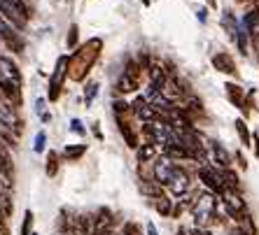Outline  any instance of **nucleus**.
<instances>
[{
    "instance_id": "nucleus-1",
    "label": "nucleus",
    "mask_w": 259,
    "mask_h": 235,
    "mask_svg": "<svg viewBox=\"0 0 259 235\" xmlns=\"http://www.w3.org/2000/svg\"><path fill=\"white\" fill-rule=\"evenodd\" d=\"M0 93L10 105L21 103V73L17 63L7 56H0Z\"/></svg>"
},
{
    "instance_id": "nucleus-2",
    "label": "nucleus",
    "mask_w": 259,
    "mask_h": 235,
    "mask_svg": "<svg viewBox=\"0 0 259 235\" xmlns=\"http://www.w3.org/2000/svg\"><path fill=\"white\" fill-rule=\"evenodd\" d=\"M98 49H101V40H91L84 47L75 51V54L68 58V68H70V77L75 82L84 79V73H89V68L94 66V61L98 58Z\"/></svg>"
},
{
    "instance_id": "nucleus-3",
    "label": "nucleus",
    "mask_w": 259,
    "mask_h": 235,
    "mask_svg": "<svg viewBox=\"0 0 259 235\" xmlns=\"http://www.w3.org/2000/svg\"><path fill=\"white\" fill-rule=\"evenodd\" d=\"M192 214L196 226L201 228H208L217 221V200L210 191H201L194 196L192 200Z\"/></svg>"
},
{
    "instance_id": "nucleus-4",
    "label": "nucleus",
    "mask_w": 259,
    "mask_h": 235,
    "mask_svg": "<svg viewBox=\"0 0 259 235\" xmlns=\"http://www.w3.org/2000/svg\"><path fill=\"white\" fill-rule=\"evenodd\" d=\"M145 135L150 138V142L154 147H161V151L166 149V147L173 145V128L168 126V124H163V121H152V124H145Z\"/></svg>"
},
{
    "instance_id": "nucleus-5",
    "label": "nucleus",
    "mask_w": 259,
    "mask_h": 235,
    "mask_svg": "<svg viewBox=\"0 0 259 235\" xmlns=\"http://www.w3.org/2000/svg\"><path fill=\"white\" fill-rule=\"evenodd\" d=\"M199 180L205 184V189L208 191H217L222 193L224 189V177H222V170H217V165H212V163H203L199 168Z\"/></svg>"
},
{
    "instance_id": "nucleus-6",
    "label": "nucleus",
    "mask_w": 259,
    "mask_h": 235,
    "mask_svg": "<svg viewBox=\"0 0 259 235\" xmlns=\"http://www.w3.org/2000/svg\"><path fill=\"white\" fill-rule=\"evenodd\" d=\"M220 196H222V205H224V210L229 212V217L241 219L243 214H245V200H243L234 189H224Z\"/></svg>"
},
{
    "instance_id": "nucleus-7",
    "label": "nucleus",
    "mask_w": 259,
    "mask_h": 235,
    "mask_svg": "<svg viewBox=\"0 0 259 235\" xmlns=\"http://www.w3.org/2000/svg\"><path fill=\"white\" fill-rule=\"evenodd\" d=\"M68 75V56H61L56 61V68L54 73H52V79H49V100H56L59 98V91H61V84H63V79Z\"/></svg>"
},
{
    "instance_id": "nucleus-8",
    "label": "nucleus",
    "mask_w": 259,
    "mask_h": 235,
    "mask_svg": "<svg viewBox=\"0 0 259 235\" xmlns=\"http://www.w3.org/2000/svg\"><path fill=\"white\" fill-rule=\"evenodd\" d=\"M175 161H170L166 154H161L159 158H154V180H157V184L161 187V184H168L170 177H173L175 172Z\"/></svg>"
},
{
    "instance_id": "nucleus-9",
    "label": "nucleus",
    "mask_w": 259,
    "mask_h": 235,
    "mask_svg": "<svg viewBox=\"0 0 259 235\" xmlns=\"http://www.w3.org/2000/svg\"><path fill=\"white\" fill-rule=\"evenodd\" d=\"M19 28H14L10 21H0V37L5 40V44L7 47H12L14 51H24V42H21V37H19V33H17Z\"/></svg>"
},
{
    "instance_id": "nucleus-10",
    "label": "nucleus",
    "mask_w": 259,
    "mask_h": 235,
    "mask_svg": "<svg viewBox=\"0 0 259 235\" xmlns=\"http://www.w3.org/2000/svg\"><path fill=\"white\" fill-rule=\"evenodd\" d=\"M168 187V191L173 193V196H185V193L189 191V175L185 172L182 168H175V172H173V177H170V182L166 184Z\"/></svg>"
},
{
    "instance_id": "nucleus-11",
    "label": "nucleus",
    "mask_w": 259,
    "mask_h": 235,
    "mask_svg": "<svg viewBox=\"0 0 259 235\" xmlns=\"http://www.w3.org/2000/svg\"><path fill=\"white\" fill-rule=\"evenodd\" d=\"M138 75H140L138 66H136V63H128L126 70H124V75H121V79H119V84H117V89H119L121 93L136 91L138 89Z\"/></svg>"
},
{
    "instance_id": "nucleus-12",
    "label": "nucleus",
    "mask_w": 259,
    "mask_h": 235,
    "mask_svg": "<svg viewBox=\"0 0 259 235\" xmlns=\"http://www.w3.org/2000/svg\"><path fill=\"white\" fill-rule=\"evenodd\" d=\"M0 124H3L10 133L21 128V121H19L17 112H14V107L7 103V100H0Z\"/></svg>"
},
{
    "instance_id": "nucleus-13",
    "label": "nucleus",
    "mask_w": 259,
    "mask_h": 235,
    "mask_svg": "<svg viewBox=\"0 0 259 235\" xmlns=\"http://www.w3.org/2000/svg\"><path fill=\"white\" fill-rule=\"evenodd\" d=\"M0 14H3L5 21H10L14 28H24L26 21H28V19H26L24 14H19L17 7H14L12 3H7V0H0Z\"/></svg>"
},
{
    "instance_id": "nucleus-14",
    "label": "nucleus",
    "mask_w": 259,
    "mask_h": 235,
    "mask_svg": "<svg viewBox=\"0 0 259 235\" xmlns=\"http://www.w3.org/2000/svg\"><path fill=\"white\" fill-rule=\"evenodd\" d=\"M133 109H136V114H138V119L140 121H145V124H152V121H157L159 119V114L152 109V105L145 100L143 96L140 98H136V103H133Z\"/></svg>"
},
{
    "instance_id": "nucleus-15",
    "label": "nucleus",
    "mask_w": 259,
    "mask_h": 235,
    "mask_svg": "<svg viewBox=\"0 0 259 235\" xmlns=\"http://www.w3.org/2000/svg\"><path fill=\"white\" fill-rule=\"evenodd\" d=\"M159 91H161V96L166 98V100H170V103H175V100L182 98V89L175 77H166V82H163V86Z\"/></svg>"
},
{
    "instance_id": "nucleus-16",
    "label": "nucleus",
    "mask_w": 259,
    "mask_h": 235,
    "mask_svg": "<svg viewBox=\"0 0 259 235\" xmlns=\"http://www.w3.org/2000/svg\"><path fill=\"white\" fill-rule=\"evenodd\" d=\"M210 154H212V158H215V165H220L222 170H229L231 156H229V151L224 149L220 142H210Z\"/></svg>"
},
{
    "instance_id": "nucleus-17",
    "label": "nucleus",
    "mask_w": 259,
    "mask_h": 235,
    "mask_svg": "<svg viewBox=\"0 0 259 235\" xmlns=\"http://www.w3.org/2000/svg\"><path fill=\"white\" fill-rule=\"evenodd\" d=\"M212 66L220 70V73H227V75H234L236 73V66H234V58L229 54H224V51H217L212 56Z\"/></svg>"
},
{
    "instance_id": "nucleus-18",
    "label": "nucleus",
    "mask_w": 259,
    "mask_h": 235,
    "mask_svg": "<svg viewBox=\"0 0 259 235\" xmlns=\"http://www.w3.org/2000/svg\"><path fill=\"white\" fill-rule=\"evenodd\" d=\"M112 226V214L108 210L98 212V219H94V233H108Z\"/></svg>"
},
{
    "instance_id": "nucleus-19",
    "label": "nucleus",
    "mask_w": 259,
    "mask_h": 235,
    "mask_svg": "<svg viewBox=\"0 0 259 235\" xmlns=\"http://www.w3.org/2000/svg\"><path fill=\"white\" fill-rule=\"evenodd\" d=\"M157 147L152 145V142H147V145H143V147H138V161L140 163H150V161H154L157 158Z\"/></svg>"
},
{
    "instance_id": "nucleus-20",
    "label": "nucleus",
    "mask_w": 259,
    "mask_h": 235,
    "mask_svg": "<svg viewBox=\"0 0 259 235\" xmlns=\"http://www.w3.org/2000/svg\"><path fill=\"white\" fill-rule=\"evenodd\" d=\"M152 205H154V210H157L159 214H163V217H168V214H173V207H170V200L166 198V196H159V198H152Z\"/></svg>"
},
{
    "instance_id": "nucleus-21",
    "label": "nucleus",
    "mask_w": 259,
    "mask_h": 235,
    "mask_svg": "<svg viewBox=\"0 0 259 235\" xmlns=\"http://www.w3.org/2000/svg\"><path fill=\"white\" fill-rule=\"evenodd\" d=\"M227 93H229L231 103H236L241 109H245V98H243L241 86H236V84H227Z\"/></svg>"
},
{
    "instance_id": "nucleus-22",
    "label": "nucleus",
    "mask_w": 259,
    "mask_h": 235,
    "mask_svg": "<svg viewBox=\"0 0 259 235\" xmlns=\"http://www.w3.org/2000/svg\"><path fill=\"white\" fill-rule=\"evenodd\" d=\"M222 28L229 33V37H234L236 40V33H238V24H236V19L231 12H224L222 14Z\"/></svg>"
},
{
    "instance_id": "nucleus-23",
    "label": "nucleus",
    "mask_w": 259,
    "mask_h": 235,
    "mask_svg": "<svg viewBox=\"0 0 259 235\" xmlns=\"http://www.w3.org/2000/svg\"><path fill=\"white\" fill-rule=\"evenodd\" d=\"M150 79H152V86L161 89L163 82H166V73H163V68L161 66H152L150 68Z\"/></svg>"
},
{
    "instance_id": "nucleus-24",
    "label": "nucleus",
    "mask_w": 259,
    "mask_h": 235,
    "mask_svg": "<svg viewBox=\"0 0 259 235\" xmlns=\"http://www.w3.org/2000/svg\"><path fill=\"white\" fill-rule=\"evenodd\" d=\"M84 151H87V145H77V147H70V145H68L66 149H63V156H66L68 161H77V158L82 156Z\"/></svg>"
},
{
    "instance_id": "nucleus-25",
    "label": "nucleus",
    "mask_w": 259,
    "mask_h": 235,
    "mask_svg": "<svg viewBox=\"0 0 259 235\" xmlns=\"http://www.w3.org/2000/svg\"><path fill=\"white\" fill-rule=\"evenodd\" d=\"M238 221H241V228H238V230H241L243 235H257V228H254L252 219L247 217V212H245V214H243L241 219H238Z\"/></svg>"
},
{
    "instance_id": "nucleus-26",
    "label": "nucleus",
    "mask_w": 259,
    "mask_h": 235,
    "mask_svg": "<svg viewBox=\"0 0 259 235\" xmlns=\"http://www.w3.org/2000/svg\"><path fill=\"white\" fill-rule=\"evenodd\" d=\"M45 105H47V100H45V98H37L35 100V112H37V116H40L42 124H49V121H52V114L45 109Z\"/></svg>"
},
{
    "instance_id": "nucleus-27",
    "label": "nucleus",
    "mask_w": 259,
    "mask_h": 235,
    "mask_svg": "<svg viewBox=\"0 0 259 235\" xmlns=\"http://www.w3.org/2000/svg\"><path fill=\"white\" fill-rule=\"evenodd\" d=\"M140 191H143L145 196H150V198H159V196H161V187H159V184H150V182H143V184H140Z\"/></svg>"
},
{
    "instance_id": "nucleus-28",
    "label": "nucleus",
    "mask_w": 259,
    "mask_h": 235,
    "mask_svg": "<svg viewBox=\"0 0 259 235\" xmlns=\"http://www.w3.org/2000/svg\"><path fill=\"white\" fill-rule=\"evenodd\" d=\"M236 131H238V138H241L243 145L250 147V133H247V126H245V121H243V119L236 121Z\"/></svg>"
},
{
    "instance_id": "nucleus-29",
    "label": "nucleus",
    "mask_w": 259,
    "mask_h": 235,
    "mask_svg": "<svg viewBox=\"0 0 259 235\" xmlns=\"http://www.w3.org/2000/svg\"><path fill=\"white\" fill-rule=\"evenodd\" d=\"M96 93H98V84H96V82H91V84L87 86V91H84V103L91 105V100L96 98Z\"/></svg>"
},
{
    "instance_id": "nucleus-30",
    "label": "nucleus",
    "mask_w": 259,
    "mask_h": 235,
    "mask_svg": "<svg viewBox=\"0 0 259 235\" xmlns=\"http://www.w3.org/2000/svg\"><path fill=\"white\" fill-rule=\"evenodd\" d=\"M45 142H47V135H45V131H40L35 135V145H33V149H35L37 154H42V151H45Z\"/></svg>"
},
{
    "instance_id": "nucleus-31",
    "label": "nucleus",
    "mask_w": 259,
    "mask_h": 235,
    "mask_svg": "<svg viewBox=\"0 0 259 235\" xmlns=\"http://www.w3.org/2000/svg\"><path fill=\"white\" fill-rule=\"evenodd\" d=\"M30 226H33V212L26 210V214H24V226H21V235H30Z\"/></svg>"
},
{
    "instance_id": "nucleus-32",
    "label": "nucleus",
    "mask_w": 259,
    "mask_h": 235,
    "mask_svg": "<svg viewBox=\"0 0 259 235\" xmlns=\"http://www.w3.org/2000/svg\"><path fill=\"white\" fill-rule=\"evenodd\" d=\"M56 168H59L56 154H54V151H49V158H47V175H56Z\"/></svg>"
},
{
    "instance_id": "nucleus-33",
    "label": "nucleus",
    "mask_w": 259,
    "mask_h": 235,
    "mask_svg": "<svg viewBox=\"0 0 259 235\" xmlns=\"http://www.w3.org/2000/svg\"><path fill=\"white\" fill-rule=\"evenodd\" d=\"M7 3H12V5L17 7V12H19V14H24V17L28 19V5H26L24 0H7Z\"/></svg>"
},
{
    "instance_id": "nucleus-34",
    "label": "nucleus",
    "mask_w": 259,
    "mask_h": 235,
    "mask_svg": "<svg viewBox=\"0 0 259 235\" xmlns=\"http://www.w3.org/2000/svg\"><path fill=\"white\" fill-rule=\"evenodd\" d=\"M70 131L77 133V135H87V128L82 126V121H79V119H72L70 121Z\"/></svg>"
},
{
    "instance_id": "nucleus-35",
    "label": "nucleus",
    "mask_w": 259,
    "mask_h": 235,
    "mask_svg": "<svg viewBox=\"0 0 259 235\" xmlns=\"http://www.w3.org/2000/svg\"><path fill=\"white\" fill-rule=\"evenodd\" d=\"M77 44V26H70V35H68V47H75Z\"/></svg>"
},
{
    "instance_id": "nucleus-36",
    "label": "nucleus",
    "mask_w": 259,
    "mask_h": 235,
    "mask_svg": "<svg viewBox=\"0 0 259 235\" xmlns=\"http://www.w3.org/2000/svg\"><path fill=\"white\" fill-rule=\"evenodd\" d=\"M121 235H140V228L136 226V223H126V226H124V233H121Z\"/></svg>"
},
{
    "instance_id": "nucleus-37",
    "label": "nucleus",
    "mask_w": 259,
    "mask_h": 235,
    "mask_svg": "<svg viewBox=\"0 0 259 235\" xmlns=\"http://www.w3.org/2000/svg\"><path fill=\"white\" fill-rule=\"evenodd\" d=\"M189 235H210V230L208 228H201V226H194V228H187Z\"/></svg>"
},
{
    "instance_id": "nucleus-38",
    "label": "nucleus",
    "mask_w": 259,
    "mask_h": 235,
    "mask_svg": "<svg viewBox=\"0 0 259 235\" xmlns=\"http://www.w3.org/2000/svg\"><path fill=\"white\" fill-rule=\"evenodd\" d=\"M145 230H147V235H159V233H157V226H154L152 221L147 223V226H145Z\"/></svg>"
},
{
    "instance_id": "nucleus-39",
    "label": "nucleus",
    "mask_w": 259,
    "mask_h": 235,
    "mask_svg": "<svg viewBox=\"0 0 259 235\" xmlns=\"http://www.w3.org/2000/svg\"><path fill=\"white\" fill-rule=\"evenodd\" d=\"M196 17H199V21H205V10H199V12H196Z\"/></svg>"
},
{
    "instance_id": "nucleus-40",
    "label": "nucleus",
    "mask_w": 259,
    "mask_h": 235,
    "mask_svg": "<svg viewBox=\"0 0 259 235\" xmlns=\"http://www.w3.org/2000/svg\"><path fill=\"white\" fill-rule=\"evenodd\" d=\"M178 235H189V230H187V228H185V226H182V228H180V230H178Z\"/></svg>"
},
{
    "instance_id": "nucleus-41",
    "label": "nucleus",
    "mask_w": 259,
    "mask_h": 235,
    "mask_svg": "<svg viewBox=\"0 0 259 235\" xmlns=\"http://www.w3.org/2000/svg\"><path fill=\"white\" fill-rule=\"evenodd\" d=\"M229 235H243V233H241V230H231Z\"/></svg>"
},
{
    "instance_id": "nucleus-42",
    "label": "nucleus",
    "mask_w": 259,
    "mask_h": 235,
    "mask_svg": "<svg viewBox=\"0 0 259 235\" xmlns=\"http://www.w3.org/2000/svg\"><path fill=\"white\" fill-rule=\"evenodd\" d=\"M208 5H210V7H215V0H208Z\"/></svg>"
},
{
    "instance_id": "nucleus-43",
    "label": "nucleus",
    "mask_w": 259,
    "mask_h": 235,
    "mask_svg": "<svg viewBox=\"0 0 259 235\" xmlns=\"http://www.w3.org/2000/svg\"><path fill=\"white\" fill-rule=\"evenodd\" d=\"M33 235H35V233H33Z\"/></svg>"
}]
</instances>
